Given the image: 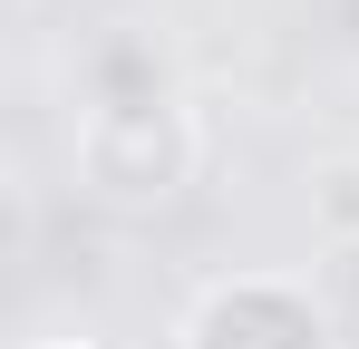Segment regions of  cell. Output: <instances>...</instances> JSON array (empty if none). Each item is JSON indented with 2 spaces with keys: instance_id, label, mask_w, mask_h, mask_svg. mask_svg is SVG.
Segmentation results:
<instances>
[{
  "instance_id": "1",
  "label": "cell",
  "mask_w": 359,
  "mask_h": 349,
  "mask_svg": "<svg viewBox=\"0 0 359 349\" xmlns=\"http://www.w3.org/2000/svg\"><path fill=\"white\" fill-rule=\"evenodd\" d=\"M68 174H78V194L107 204V214H165L184 184L204 174V116H194L184 88L126 97V107H78Z\"/></svg>"
},
{
  "instance_id": "2",
  "label": "cell",
  "mask_w": 359,
  "mask_h": 349,
  "mask_svg": "<svg viewBox=\"0 0 359 349\" xmlns=\"http://www.w3.org/2000/svg\"><path fill=\"white\" fill-rule=\"evenodd\" d=\"M184 349H330V310L301 282L252 272V282L204 291V310L184 320Z\"/></svg>"
},
{
  "instance_id": "3",
  "label": "cell",
  "mask_w": 359,
  "mask_h": 349,
  "mask_svg": "<svg viewBox=\"0 0 359 349\" xmlns=\"http://www.w3.org/2000/svg\"><path fill=\"white\" fill-rule=\"evenodd\" d=\"M301 214H311V233L330 252H350L359 242V156H320L311 184H301Z\"/></svg>"
},
{
  "instance_id": "4",
  "label": "cell",
  "mask_w": 359,
  "mask_h": 349,
  "mask_svg": "<svg viewBox=\"0 0 359 349\" xmlns=\"http://www.w3.org/2000/svg\"><path fill=\"white\" fill-rule=\"evenodd\" d=\"M330 301H350V310H359V242H350V252H330Z\"/></svg>"
},
{
  "instance_id": "5",
  "label": "cell",
  "mask_w": 359,
  "mask_h": 349,
  "mask_svg": "<svg viewBox=\"0 0 359 349\" xmlns=\"http://www.w3.org/2000/svg\"><path fill=\"white\" fill-rule=\"evenodd\" d=\"M350 20H359V10H350Z\"/></svg>"
}]
</instances>
